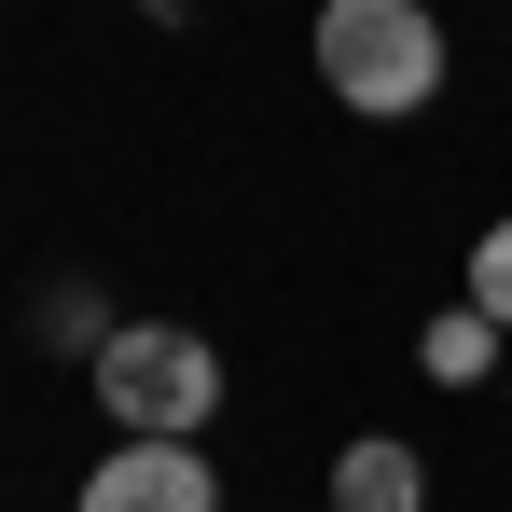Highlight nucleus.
<instances>
[{"label":"nucleus","mask_w":512,"mask_h":512,"mask_svg":"<svg viewBox=\"0 0 512 512\" xmlns=\"http://www.w3.org/2000/svg\"><path fill=\"white\" fill-rule=\"evenodd\" d=\"M319 84H333V111H360V125L429 111V97H443V14H416V0H333V14H319Z\"/></svg>","instance_id":"f257e3e1"},{"label":"nucleus","mask_w":512,"mask_h":512,"mask_svg":"<svg viewBox=\"0 0 512 512\" xmlns=\"http://www.w3.org/2000/svg\"><path fill=\"white\" fill-rule=\"evenodd\" d=\"M97 402L125 443H194V429L222 416V346L180 333V319H125V333L97 346Z\"/></svg>","instance_id":"f03ea898"},{"label":"nucleus","mask_w":512,"mask_h":512,"mask_svg":"<svg viewBox=\"0 0 512 512\" xmlns=\"http://www.w3.org/2000/svg\"><path fill=\"white\" fill-rule=\"evenodd\" d=\"M84 512H222V471L194 443H111L84 471Z\"/></svg>","instance_id":"7ed1b4c3"},{"label":"nucleus","mask_w":512,"mask_h":512,"mask_svg":"<svg viewBox=\"0 0 512 512\" xmlns=\"http://www.w3.org/2000/svg\"><path fill=\"white\" fill-rule=\"evenodd\" d=\"M333 512H429V471H416V443H388V429L333 443Z\"/></svg>","instance_id":"20e7f679"},{"label":"nucleus","mask_w":512,"mask_h":512,"mask_svg":"<svg viewBox=\"0 0 512 512\" xmlns=\"http://www.w3.org/2000/svg\"><path fill=\"white\" fill-rule=\"evenodd\" d=\"M416 360L443 374V388H485V374H499V319H485V305H443V319L416 333Z\"/></svg>","instance_id":"39448f33"},{"label":"nucleus","mask_w":512,"mask_h":512,"mask_svg":"<svg viewBox=\"0 0 512 512\" xmlns=\"http://www.w3.org/2000/svg\"><path fill=\"white\" fill-rule=\"evenodd\" d=\"M471 305L512 333V222H485V236H471Z\"/></svg>","instance_id":"423d86ee"}]
</instances>
